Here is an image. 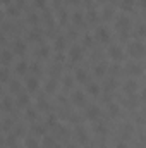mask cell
<instances>
[{"instance_id":"1","label":"cell","mask_w":146,"mask_h":148,"mask_svg":"<svg viewBox=\"0 0 146 148\" xmlns=\"http://www.w3.org/2000/svg\"><path fill=\"white\" fill-rule=\"evenodd\" d=\"M129 53H131L132 57L143 55V53H145V45H143L141 41H132V43L129 45Z\"/></svg>"},{"instance_id":"2","label":"cell","mask_w":146,"mask_h":148,"mask_svg":"<svg viewBox=\"0 0 146 148\" xmlns=\"http://www.w3.org/2000/svg\"><path fill=\"white\" fill-rule=\"evenodd\" d=\"M81 57H83V48H81L79 45H74V47L69 48V59H71L72 62H77Z\"/></svg>"},{"instance_id":"3","label":"cell","mask_w":146,"mask_h":148,"mask_svg":"<svg viewBox=\"0 0 146 148\" xmlns=\"http://www.w3.org/2000/svg\"><path fill=\"white\" fill-rule=\"evenodd\" d=\"M108 55H110V59H113V60H120L122 57H124V52H122V48L120 47H110L108 48Z\"/></svg>"},{"instance_id":"4","label":"cell","mask_w":146,"mask_h":148,"mask_svg":"<svg viewBox=\"0 0 146 148\" xmlns=\"http://www.w3.org/2000/svg\"><path fill=\"white\" fill-rule=\"evenodd\" d=\"M86 117L91 119V121L98 119V117H100V109H98L96 105H89V107L86 109Z\"/></svg>"},{"instance_id":"5","label":"cell","mask_w":146,"mask_h":148,"mask_svg":"<svg viewBox=\"0 0 146 148\" xmlns=\"http://www.w3.org/2000/svg\"><path fill=\"white\" fill-rule=\"evenodd\" d=\"M96 38L102 41V43H107L110 41V33L107 28H98V31H96Z\"/></svg>"},{"instance_id":"6","label":"cell","mask_w":146,"mask_h":148,"mask_svg":"<svg viewBox=\"0 0 146 148\" xmlns=\"http://www.w3.org/2000/svg\"><path fill=\"white\" fill-rule=\"evenodd\" d=\"M129 23H131V21H129V17L120 16V17H117V23H115V24H117V28H119L120 31H126V29L129 28Z\"/></svg>"},{"instance_id":"7","label":"cell","mask_w":146,"mask_h":148,"mask_svg":"<svg viewBox=\"0 0 146 148\" xmlns=\"http://www.w3.org/2000/svg\"><path fill=\"white\" fill-rule=\"evenodd\" d=\"M14 53H17V55H24V53H26V43L21 41V40H17V41L14 43Z\"/></svg>"},{"instance_id":"8","label":"cell","mask_w":146,"mask_h":148,"mask_svg":"<svg viewBox=\"0 0 146 148\" xmlns=\"http://www.w3.org/2000/svg\"><path fill=\"white\" fill-rule=\"evenodd\" d=\"M38 86H40V83H38L36 77H28V79H26V88H28L29 91H36Z\"/></svg>"},{"instance_id":"9","label":"cell","mask_w":146,"mask_h":148,"mask_svg":"<svg viewBox=\"0 0 146 148\" xmlns=\"http://www.w3.org/2000/svg\"><path fill=\"white\" fill-rule=\"evenodd\" d=\"M28 69H29V66H28V62H26V60L17 62V66H16V73H17V74H26V73H28Z\"/></svg>"},{"instance_id":"10","label":"cell","mask_w":146,"mask_h":148,"mask_svg":"<svg viewBox=\"0 0 146 148\" xmlns=\"http://www.w3.org/2000/svg\"><path fill=\"white\" fill-rule=\"evenodd\" d=\"M17 105H19V107H28V105H29V97H28L26 93H19V97H17Z\"/></svg>"},{"instance_id":"11","label":"cell","mask_w":146,"mask_h":148,"mask_svg":"<svg viewBox=\"0 0 146 148\" xmlns=\"http://www.w3.org/2000/svg\"><path fill=\"white\" fill-rule=\"evenodd\" d=\"M72 100H74V103L76 105H84V95H83V91H74V95H72Z\"/></svg>"},{"instance_id":"12","label":"cell","mask_w":146,"mask_h":148,"mask_svg":"<svg viewBox=\"0 0 146 148\" xmlns=\"http://www.w3.org/2000/svg\"><path fill=\"white\" fill-rule=\"evenodd\" d=\"M12 57H14V53H12V52H9V50L5 48V50L2 52V64H3V66H7V64L12 60Z\"/></svg>"},{"instance_id":"13","label":"cell","mask_w":146,"mask_h":148,"mask_svg":"<svg viewBox=\"0 0 146 148\" xmlns=\"http://www.w3.org/2000/svg\"><path fill=\"white\" fill-rule=\"evenodd\" d=\"M76 79H77V81H81V83H84V81L88 79L86 71H84V69H77V71H76Z\"/></svg>"},{"instance_id":"14","label":"cell","mask_w":146,"mask_h":148,"mask_svg":"<svg viewBox=\"0 0 146 148\" xmlns=\"http://www.w3.org/2000/svg\"><path fill=\"white\" fill-rule=\"evenodd\" d=\"M136 88H138V83H136V81H132V79H131V81H127V83H126V91H127V93H132Z\"/></svg>"},{"instance_id":"15","label":"cell","mask_w":146,"mask_h":148,"mask_svg":"<svg viewBox=\"0 0 146 148\" xmlns=\"http://www.w3.org/2000/svg\"><path fill=\"white\" fill-rule=\"evenodd\" d=\"M57 145L55 141H53V138L52 136H45V140H43V147H46V148H53Z\"/></svg>"},{"instance_id":"16","label":"cell","mask_w":146,"mask_h":148,"mask_svg":"<svg viewBox=\"0 0 146 148\" xmlns=\"http://www.w3.org/2000/svg\"><path fill=\"white\" fill-rule=\"evenodd\" d=\"M126 69H127L131 74H139V73H141V67H139V66H136V64H127V67H126Z\"/></svg>"},{"instance_id":"17","label":"cell","mask_w":146,"mask_h":148,"mask_svg":"<svg viewBox=\"0 0 146 148\" xmlns=\"http://www.w3.org/2000/svg\"><path fill=\"white\" fill-rule=\"evenodd\" d=\"M7 10H9L10 16H19V10H21V9H19L16 3H12V5H7Z\"/></svg>"},{"instance_id":"18","label":"cell","mask_w":146,"mask_h":148,"mask_svg":"<svg viewBox=\"0 0 146 148\" xmlns=\"http://www.w3.org/2000/svg\"><path fill=\"white\" fill-rule=\"evenodd\" d=\"M95 74L96 76H103L105 74V71H107V67H105V64H98V66H95Z\"/></svg>"},{"instance_id":"19","label":"cell","mask_w":146,"mask_h":148,"mask_svg":"<svg viewBox=\"0 0 146 148\" xmlns=\"http://www.w3.org/2000/svg\"><path fill=\"white\" fill-rule=\"evenodd\" d=\"M88 91H89L91 95H98V93H100V86L95 84V83H91V84L88 86Z\"/></svg>"},{"instance_id":"20","label":"cell","mask_w":146,"mask_h":148,"mask_svg":"<svg viewBox=\"0 0 146 148\" xmlns=\"http://www.w3.org/2000/svg\"><path fill=\"white\" fill-rule=\"evenodd\" d=\"M48 52H50V50H48V47H46V45H43V47L38 50V57H43V59H45V57H48Z\"/></svg>"},{"instance_id":"21","label":"cell","mask_w":146,"mask_h":148,"mask_svg":"<svg viewBox=\"0 0 146 148\" xmlns=\"http://www.w3.org/2000/svg\"><path fill=\"white\" fill-rule=\"evenodd\" d=\"M77 140H79V141H83V143H86V141H88V136H86V133H84L81 127L77 129Z\"/></svg>"},{"instance_id":"22","label":"cell","mask_w":146,"mask_h":148,"mask_svg":"<svg viewBox=\"0 0 146 148\" xmlns=\"http://www.w3.org/2000/svg\"><path fill=\"white\" fill-rule=\"evenodd\" d=\"M29 40H33V41L41 40V33H40V29H33V31H31V35H29Z\"/></svg>"},{"instance_id":"23","label":"cell","mask_w":146,"mask_h":148,"mask_svg":"<svg viewBox=\"0 0 146 148\" xmlns=\"http://www.w3.org/2000/svg\"><path fill=\"white\" fill-rule=\"evenodd\" d=\"M5 145H7V147H10V148L16 147V134H10V136L5 140Z\"/></svg>"},{"instance_id":"24","label":"cell","mask_w":146,"mask_h":148,"mask_svg":"<svg viewBox=\"0 0 146 148\" xmlns=\"http://www.w3.org/2000/svg\"><path fill=\"white\" fill-rule=\"evenodd\" d=\"M26 148H38V141L35 138H28L26 140Z\"/></svg>"},{"instance_id":"25","label":"cell","mask_w":146,"mask_h":148,"mask_svg":"<svg viewBox=\"0 0 146 148\" xmlns=\"http://www.w3.org/2000/svg\"><path fill=\"white\" fill-rule=\"evenodd\" d=\"M10 91H12V93H19V91H21V84H19L17 81H12V83H10Z\"/></svg>"},{"instance_id":"26","label":"cell","mask_w":146,"mask_h":148,"mask_svg":"<svg viewBox=\"0 0 146 148\" xmlns=\"http://www.w3.org/2000/svg\"><path fill=\"white\" fill-rule=\"evenodd\" d=\"M55 88H57V83H55L53 79H50V81L46 83V91L52 93V91H55Z\"/></svg>"},{"instance_id":"27","label":"cell","mask_w":146,"mask_h":148,"mask_svg":"<svg viewBox=\"0 0 146 148\" xmlns=\"http://www.w3.org/2000/svg\"><path fill=\"white\" fill-rule=\"evenodd\" d=\"M108 112L112 114V115H119V105H117V103H110Z\"/></svg>"},{"instance_id":"28","label":"cell","mask_w":146,"mask_h":148,"mask_svg":"<svg viewBox=\"0 0 146 148\" xmlns=\"http://www.w3.org/2000/svg\"><path fill=\"white\" fill-rule=\"evenodd\" d=\"M132 5H134V0H122V9L131 10V9H132Z\"/></svg>"},{"instance_id":"29","label":"cell","mask_w":146,"mask_h":148,"mask_svg":"<svg viewBox=\"0 0 146 148\" xmlns=\"http://www.w3.org/2000/svg\"><path fill=\"white\" fill-rule=\"evenodd\" d=\"M64 45H65V40H64L62 36H59L57 40H55V47H57L59 50H62V48H64Z\"/></svg>"},{"instance_id":"30","label":"cell","mask_w":146,"mask_h":148,"mask_svg":"<svg viewBox=\"0 0 146 148\" xmlns=\"http://www.w3.org/2000/svg\"><path fill=\"white\" fill-rule=\"evenodd\" d=\"M26 117H28L29 121H35V119H36V110H33V109H28V110H26Z\"/></svg>"},{"instance_id":"31","label":"cell","mask_w":146,"mask_h":148,"mask_svg":"<svg viewBox=\"0 0 146 148\" xmlns=\"http://www.w3.org/2000/svg\"><path fill=\"white\" fill-rule=\"evenodd\" d=\"M3 109L5 110H12V100L10 98H3Z\"/></svg>"},{"instance_id":"32","label":"cell","mask_w":146,"mask_h":148,"mask_svg":"<svg viewBox=\"0 0 146 148\" xmlns=\"http://www.w3.org/2000/svg\"><path fill=\"white\" fill-rule=\"evenodd\" d=\"M74 23H76V24H81V23H83V14H81V12H76V14H74Z\"/></svg>"},{"instance_id":"33","label":"cell","mask_w":146,"mask_h":148,"mask_svg":"<svg viewBox=\"0 0 146 148\" xmlns=\"http://www.w3.org/2000/svg\"><path fill=\"white\" fill-rule=\"evenodd\" d=\"M38 107H40L41 110H46V109H48V103H46L43 98H40V100H38Z\"/></svg>"},{"instance_id":"34","label":"cell","mask_w":146,"mask_h":148,"mask_svg":"<svg viewBox=\"0 0 146 148\" xmlns=\"http://www.w3.org/2000/svg\"><path fill=\"white\" fill-rule=\"evenodd\" d=\"M136 35H139V36H146V26H145V24H141V26L138 28Z\"/></svg>"},{"instance_id":"35","label":"cell","mask_w":146,"mask_h":148,"mask_svg":"<svg viewBox=\"0 0 146 148\" xmlns=\"http://www.w3.org/2000/svg\"><path fill=\"white\" fill-rule=\"evenodd\" d=\"M48 126H57V117L55 115H48Z\"/></svg>"},{"instance_id":"36","label":"cell","mask_w":146,"mask_h":148,"mask_svg":"<svg viewBox=\"0 0 146 148\" xmlns=\"http://www.w3.org/2000/svg\"><path fill=\"white\" fill-rule=\"evenodd\" d=\"M33 129H35V133H36V134H45V127H43V126H40V124H36Z\"/></svg>"},{"instance_id":"37","label":"cell","mask_w":146,"mask_h":148,"mask_svg":"<svg viewBox=\"0 0 146 148\" xmlns=\"http://www.w3.org/2000/svg\"><path fill=\"white\" fill-rule=\"evenodd\" d=\"M38 19H40V17H38L36 14H29V19H28V21H29L31 24H38Z\"/></svg>"},{"instance_id":"38","label":"cell","mask_w":146,"mask_h":148,"mask_svg":"<svg viewBox=\"0 0 146 148\" xmlns=\"http://www.w3.org/2000/svg\"><path fill=\"white\" fill-rule=\"evenodd\" d=\"M45 3H46V0H35V5L40 7V9H43V7H45Z\"/></svg>"},{"instance_id":"39","label":"cell","mask_w":146,"mask_h":148,"mask_svg":"<svg viewBox=\"0 0 146 148\" xmlns=\"http://www.w3.org/2000/svg\"><path fill=\"white\" fill-rule=\"evenodd\" d=\"M65 19H67V12H65V10H60V23L64 24V23H65Z\"/></svg>"},{"instance_id":"40","label":"cell","mask_w":146,"mask_h":148,"mask_svg":"<svg viewBox=\"0 0 146 148\" xmlns=\"http://www.w3.org/2000/svg\"><path fill=\"white\" fill-rule=\"evenodd\" d=\"M103 16L108 19V17H112L113 16V12H112V9H105V12H103Z\"/></svg>"},{"instance_id":"41","label":"cell","mask_w":146,"mask_h":148,"mask_svg":"<svg viewBox=\"0 0 146 148\" xmlns=\"http://www.w3.org/2000/svg\"><path fill=\"white\" fill-rule=\"evenodd\" d=\"M9 79V73H7V69H3L2 71V81H7Z\"/></svg>"},{"instance_id":"42","label":"cell","mask_w":146,"mask_h":148,"mask_svg":"<svg viewBox=\"0 0 146 148\" xmlns=\"http://www.w3.org/2000/svg\"><path fill=\"white\" fill-rule=\"evenodd\" d=\"M29 69H31L33 73H38V71H40V66H38V64H31V66H29Z\"/></svg>"},{"instance_id":"43","label":"cell","mask_w":146,"mask_h":148,"mask_svg":"<svg viewBox=\"0 0 146 148\" xmlns=\"http://www.w3.org/2000/svg\"><path fill=\"white\" fill-rule=\"evenodd\" d=\"M88 17H89V21H95V19H96V14H95L93 10H89V14H88Z\"/></svg>"},{"instance_id":"44","label":"cell","mask_w":146,"mask_h":148,"mask_svg":"<svg viewBox=\"0 0 146 148\" xmlns=\"http://www.w3.org/2000/svg\"><path fill=\"white\" fill-rule=\"evenodd\" d=\"M64 84H65V86H71V84H72V79H71V77H64Z\"/></svg>"},{"instance_id":"45","label":"cell","mask_w":146,"mask_h":148,"mask_svg":"<svg viewBox=\"0 0 146 148\" xmlns=\"http://www.w3.org/2000/svg\"><path fill=\"white\" fill-rule=\"evenodd\" d=\"M23 133H24V131H23V127H21V126H17V127H16V136H21Z\"/></svg>"},{"instance_id":"46","label":"cell","mask_w":146,"mask_h":148,"mask_svg":"<svg viewBox=\"0 0 146 148\" xmlns=\"http://www.w3.org/2000/svg\"><path fill=\"white\" fill-rule=\"evenodd\" d=\"M24 2H26V0H17V3H16V5H17L19 9H23V7H24Z\"/></svg>"},{"instance_id":"47","label":"cell","mask_w":146,"mask_h":148,"mask_svg":"<svg viewBox=\"0 0 146 148\" xmlns=\"http://www.w3.org/2000/svg\"><path fill=\"white\" fill-rule=\"evenodd\" d=\"M141 100H145V102H146V88L141 91Z\"/></svg>"},{"instance_id":"48","label":"cell","mask_w":146,"mask_h":148,"mask_svg":"<svg viewBox=\"0 0 146 148\" xmlns=\"http://www.w3.org/2000/svg\"><path fill=\"white\" fill-rule=\"evenodd\" d=\"M117 148H127V145H126V143H124V141H120V143H119V145H117Z\"/></svg>"},{"instance_id":"49","label":"cell","mask_w":146,"mask_h":148,"mask_svg":"<svg viewBox=\"0 0 146 148\" xmlns=\"http://www.w3.org/2000/svg\"><path fill=\"white\" fill-rule=\"evenodd\" d=\"M67 2H69V3H74V5H77V3H79L81 0H67Z\"/></svg>"},{"instance_id":"50","label":"cell","mask_w":146,"mask_h":148,"mask_svg":"<svg viewBox=\"0 0 146 148\" xmlns=\"http://www.w3.org/2000/svg\"><path fill=\"white\" fill-rule=\"evenodd\" d=\"M84 3H86V5H89V7H91V5H93V0H84Z\"/></svg>"},{"instance_id":"51","label":"cell","mask_w":146,"mask_h":148,"mask_svg":"<svg viewBox=\"0 0 146 148\" xmlns=\"http://www.w3.org/2000/svg\"><path fill=\"white\" fill-rule=\"evenodd\" d=\"M53 3H55V7H59L60 5V0H53Z\"/></svg>"},{"instance_id":"52","label":"cell","mask_w":146,"mask_h":148,"mask_svg":"<svg viewBox=\"0 0 146 148\" xmlns=\"http://www.w3.org/2000/svg\"><path fill=\"white\" fill-rule=\"evenodd\" d=\"M2 2H3V5H10V3H9L10 0H2Z\"/></svg>"},{"instance_id":"53","label":"cell","mask_w":146,"mask_h":148,"mask_svg":"<svg viewBox=\"0 0 146 148\" xmlns=\"http://www.w3.org/2000/svg\"><path fill=\"white\" fill-rule=\"evenodd\" d=\"M141 5H143V7L146 9V0H141Z\"/></svg>"},{"instance_id":"54","label":"cell","mask_w":146,"mask_h":148,"mask_svg":"<svg viewBox=\"0 0 146 148\" xmlns=\"http://www.w3.org/2000/svg\"><path fill=\"white\" fill-rule=\"evenodd\" d=\"M53 148H62V147H60V145H55V147H53Z\"/></svg>"},{"instance_id":"55","label":"cell","mask_w":146,"mask_h":148,"mask_svg":"<svg viewBox=\"0 0 146 148\" xmlns=\"http://www.w3.org/2000/svg\"><path fill=\"white\" fill-rule=\"evenodd\" d=\"M67 148H77V147H74V145H71V147H67Z\"/></svg>"},{"instance_id":"56","label":"cell","mask_w":146,"mask_h":148,"mask_svg":"<svg viewBox=\"0 0 146 148\" xmlns=\"http://www.w3.org/2000/svg\"><path fill=\"white\" fill-rule=\"evenodd\" d=\"M100 148H105V147H100Z\"/></svg>"}]
</instances>
